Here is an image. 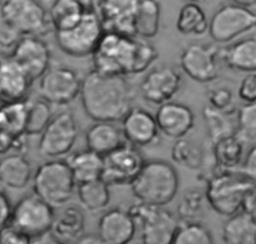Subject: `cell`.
<instances>
[{
  "label": "cell",
  "instance_id": "cell-1",
  "mask_svg": "<svg viewBox=\"0 0 256 244\" xmlns=\"http://www.w3.org/2000/svg\"><path fill=\"white\" fill-rule=\"evenodd\" d=\"M80 98L85 113L94 121L122 120L132 107L134 93L125 76L91 70L82 78Z\"/></svg>",
  "mask_w": 256,
  "mask_h": 244
},
{
  "label": "cell",
  "instance_id": "cell-2",
  "mask_svg": "<svg viewBox=\"0 0 256 244\" xmlns=\"http://www.w3.org/2000/svg\"><path fill=\"white\" fill-rule=\"evenodd\" d=\"M130 186L138 201L165 206L178 192L179 176L175 167L168 161L152 159L145 161Z\"/></svg>",
  "mask_w": 256,
  "mask_h": 244
},
{
  "label": "cell",
  "instance_id": "cell-3",
  "mask_svg": "<svg viewBox=\"0 0 256 244\" xmlns=\"http://www.w3.org/2000/svg\"><path fill=\"white\" fill-rule=\"evenodd\" d=\"M137 37L105 31L92 53L93 69L108 75L134 74Z\"/></svg>",
  "mask_w": 256,
  "mask_h": 244
},
{
  "label": "cell",
  "instance_id": "cell-4",
  "mask_svg": "<svg viewBox=\"0 0 256 244\" xmlns=\"http://www.w3.org/2000/svg\"><path fill=\"white\" fill-rule=\"evenodd\" d=\"M256 185L234 170H222L207 180L205 198L220 216L230 217L243 208L248 193Z\"/></svg>",
  "mask_w": 256,
  "mask_h": 244
},
{
  "label": "cell",
  "instance_id": "cell-5",
  "mask_svg": "<svg viewBox=\"0 0 256 244\" xmlns=\"http://www.w3.org/2000/svg\"><path fill=\"white\" fill-rule=\"evenodd\" d=\"M32 180L34 193L54 208L65 205L72 198L77 187L67 161L60 158L40 164Z\"/></svg>",
  "mask_w": 256,
  "mask_h": 244
},
{
  "label": "cell",
  "instance_id": "cell-6",
  "mask_svg": "<svg viewBox=\"0 0 256 244\" xmlns=\"http://www.w3.org/2000/svg\"><path fill=\"white\" fill-rule=\"evenodd\" d=\"M144 244H172L180 221L164 208L138 202L128 209Z\"/></svg>",
  "mask_w": 256,
  "mask_h": 244
},
{
  "label": "cell",
  "instance_id": "cell-7",
  "mask_svg": "<svg viewBox=\"0 0 256 244\" xmlns=\"http://www.w3.org/2000/svg\"><path fill=\"white\" fill-rule=\"evenodd\" d=\"M104 32L97 12L89 7L75 25L55 31V39L62 52L71 57L81 58L92 55Z\"/></svg>",
  "mask_w": 256,
  "mask_h": 244
},
{
  "label": "cell",
  "instance_id": "cell-8",
  "mask_svg": "<svg viewBox=\"0 0 256 244\" xmlns=\"http://www.w3.org/2000/svg\"><path fill=\"white\" fill-rule=\"evenodd\" d=\"M0 20L20 36H41L52 27L49 13L39 0H4Z\"/></svg>",
  "mask_w": 256,
  "mask_h": 244
},
{
  "label": "cell",
  "instance_id": "cell-9",
  "mask_svg": "<svg viewBox=\"0 0 256 244\" xmlns=\"http://www.w3.org/2000/svg\"><path fill=\"white\" fill-rule=\"evenodd\" d=\"M256 29V12L236 3L220 6L209 20L208 33L216 43H228Z\"/></svg>",
  "mask_w": 256,
  "mask_h": 244
},
{
  "label": "cell",
  "instance_id": "cell-10",
  "mask_svg": "<svg viewBox=\"0 0 256 244\" xmlns=\"http://www.w3.org/2000/svg\"><path fill=\"white\" fill-rule=\"evenodd\" d=\"M54 218V207L33 193L22 197L15 204L10 222L31 239H37L50 232Z\"/></svg>",
  "mask_w": 256,
  "mask_h": 244
},
{
  "label": "cell",
  "instance_id": "cell-11",
  "mask_svg": "<svg viewBox=\"0 0 256 244\" xmlns=\"http://www.w3.org/2000/svg\"><path fill=\"white\" fill-rule=\"evenodd\" d=\"M78 133L79 127L71 112L57 113L40 134L38 143L40 155L50 159L66 156L75 146Z\"/></svg>",
  "mask_w": 256,
  "mask_h": 244
},
{
  "label": "cell",
  "instance_id": "cell-12",
  "mask_svg": "<svg viewBox=\"0 0 256 244\" xmlns=\"http://www.w3.org/2000/svg\"><path fill=\"white\" fill-rule=\"evenodd\" d=\"M82 78L67 66L50 67L39 79L40 96L52 105L64 106L80 95Z\"/></svg>",
  "mask_w": 256,
  "mask_h": 244
},
{
  "label": "cell",
  "instance_id": "cell-13",
  "mask_svg": "<svg viewBox=\"0 0 256 244\" xmlns=\"http://www.w3.org/2000/svg\"><path fill=\"white\" fill-rule=\"evenodd\" d=\"M145 163L138 147L126 142L103 156L101 179L109 186L130 185Z\"/></svg>",
  "mask_w": 256,
  "mask_h": 244
},
{
  "label": "cell",
  "instance_id": "cell-14",
  "mask_svg": "<svg viewBox=\"0 0 256 244\" xmlns=\"http://www.w3.org/2000/svg\"><path fill=\"white\" fill-rule=\"evenodd\" d=\"M220 50L211 43L194 42L185 46L180 54V67L192 80L207 83L219 74Z\"/></svg>",
  "mask_w": 256,
  "mask_h": 244
},
{
  "label": "cell",
  "instance_id": "cell-15",
  "mask_svg": "<svg viewBox=\"0 0 256 244\" xmlns=\"http://www.w3.org/2000/svg\"><path fill=\"white\" fill-rule=\"evenodd\" d=\"M10 57L34 81L50 68L51 51L48 44L37 35L21 36Z\"/></svg>",
  "mask_w": 256,
  "mask_h": 244
},
{
  "label": "cell",
  "instance_id": "cell-16",
  "mask_svg": "<svg viewBox=\"0 0 256 244\" xmlns=\"http://www.w3.org/2000/svg\"><path fill=\"white\" fill-rule=\"evenodd\" d=\"M181 84V73L175 67L161 65L147 72L140 83V92L147 102L159 106L170 101L179 91Z\"/></svg>",
  "mask_w": 256,
  "mask_h": 244
},
{
  "label": "cell",
  "instance_id": "cell-17",
  "mask_svg": "<svg viewBox=\"0 0 256 244\" xmlns=\"http://www.w3.org/2000/svg\"><path fill=\"white\" fill-rule=\"evenodd\" d=\"M139 0H95L93 6L105 31L135 36V17Z\"/></svg>",
  "mask_w": 256,
  "mask_h": 244
},
{
  "label": "cell",
  "instance_id": "cell-18",
  "mask_svg": "<svg viewBox=\"0 0 256 244\" xmlns=\"http://www.w3.org/2000/svg\"><path fill=\"white\" fill-rule=\"evenodd\" d=\"M122 131L126 142L136 147H147L158 143L160 131L149 111L141 107H131L122 118Z\"/></svg>",
  "mask_w": 256,
  "mask_h": 244
},
{
  "label": "cell",
  "instance_id": "cell-19",
  "mask_svg": "<svg viewBox=\"0 0 256 244\" xmlns=\"http://www.w3.org/2000/svg\"><path fill=\"white\" fill-rule=\"evenodd\" d=\"M155 119L160 133L174 140L184 138L195 123L194 112L189 106L171 100L158 106Z\"/></svg>",
  "mask_w": 256,
  "mask_h": 244
},
{
  "label": "cell",
  "instance_id": "cell-20",
  "mask_svg": "<svg viewBox=\"0 0 256 244\" xmlns=\"http://www.w3.org/2000/svg\"><path fill=\"white\" fill-rule=\"evenodd\" d=\"M136 230V223L129 211L120 207L106 211L98 222V234L104 244H127Z\"/></svg>",
  "mask_w": 256,
  "mask_h": 244
},
{
  "label": "cell",
  "instance_id": "cell-21",
  "mask_svg": "<svg viewBox=\"0 0 256 244\" xmlns=\"http://www.w3.org/2000/svg\"><path fill=\"white\" fill-rule=\"evenodd\" d=\"M32 80L11 58L0 61V101L12 102L23 100Z\"/></svg>",
  "mask_w": 256,
  "mask_h": 244
},
{
  "label": "cell",
  "instance_id": "cell-22",
  "mask_svg": "<svg viewBox=\"0 0 256 244\" xmlns=\"http://www.w3.org/2000/svg\"><path fill=\"white\" fill-rule=\"evenodd\" d=\"M87 148L105 156L126 143L122 128L112 121H96L85 134Z\"/></svg>",
  "mask_w": 256,
  "mask_h": 244
},
{
  "label": "cell",
  "instance_id": "cell-23",
  "mask_svg": "<svg viewBox=\"0 0 256 244\" xmlns=\"http://www.w3.org/2000/svg\"><path fill=\"white\" fill-rule=\"evenodd\" d=\"M85 216L82 210L74 205L65 207L55 216L50 235L57 243H77L84 234Z\"/></svg>",
  "mask_w": 256,
  "mask_h": 244
},
{
  "label": "cell",
  "instance_id": "cell-24",
  "mask_svg": "<svg viewBox=\"0 0 256 244\" xmlns=\"http://www.w3.org/2000/svg\"><path fill=\"white\" fill-rule=\"evenodd\" d=\"M31 179V164L21 153H12L0 159V184L5 188L24 189Z\"/></svg>",
  "mask_w": 256,
  "mask_h": 244
},
{
  "label": "cell",
  "instance_id": "cell-25",
  "mask_svg": "<svg viewBox=\"0 0 256 244\" xmlns=\"http://www.w3.org/2000/svg\"><path fill=\"white\" fill-rule=\"evenodd\" d=\"M225 64L240 72H256V36L240 39L220 51Z\"/></svg>",
  "mask_w": 256,
  "mask_h": 244
},
{
  "label": "cell",
  "instance_id": "cell-26",
  "mask_svg": "<svg viewBox=\"0 0 256 244\" xmlns=\"http://www.w3.org/2000/svg\"><path fill=\"white\" fill-rule=\"evenodd\" d=\"M222 240L226 244H256V219L243 209L228 217Z\"/></svg>",
  "mask_w": 256,
  "mask_h": 244
},
{
  "label": "cell",
  "instance_id": "cell-27",
  "mask_svg": "<svg viewBox=\"0 0 256 244\" xmlns=\"http://www.w3.org/2000/svg\"><path fill=\"white\" fill-rule=\"evenodd\" d=\"M66 161L77 184L101 178L103 156L89 148L72 153Z\"/></svg>",
  "mask_w": 256,
  "mask_h": 244
},
{
  "label": "cell",
  "instance_id": "cell-28",
  "mask_svg": "<svg viewBox=\"0 0 256 244\" xmlns=\"http://www.w3.org/2000/svg\"><path fill=\"white\" fill-rule=\"evenodd\" d=\"M209 21L200 3L186 1L178 11L176 29L182 35L200 36L208 32Z\"/></svg>",
  "mask_w": 256,
  "mask_h": 244
},
{
  "label": "cell",
  "instance_id": "cell-29",
  "mask_svg": "<svg viewBox=\"0 0 256 244\" xmlns=\"http://www.w3.org/2000/svg\"><path fill=\"white\" fill-rule=\"evenodd\" d=\"M243 141L236 135L223 137L212 143V155L222 170H237L243 160Z\"/></svg>",
  "mask_w": 256,
  "mask_h": 244
},
{
  "label": "cell",
  "instance_id": "cell-30",
  "mask_svg": "<svg viewBox=\"0 0 256 244\" xmlns=\"http://www.w3.org/2000/svg\"><path fill=\"white\" fill-rule=\"evenodd\" d=\"M89 8L83 0H54L49 18L54 31L64 30L75 25Z\"/></svg>",
  "mask_w": 256,
  "mask_h": 244
},
{
  "label": "cell",
  "instance_id": "cell-31",
  "mask_svg": "<svg viewBox=\"0 0 256 244\" xmlns=\"http://www.w3.org/2000/svg\"><path fill=\"white\" fill-rule=\"evenodd\" d=\"M77 196L85 210L92 213L100 212L110 202L109 185L101 178L77 184Z\"/></svg>",
  "mask_w": 256,
  "mask_h": 244
},
{
  "label": "cell",
  "instance_id": "cell-32",
  "mask_svg": "<svg viewBox=\"0 0 256 244\" xmlns=\"http://www.w3.org/2000/svg\"><path fill=\"white\" fill-rule=\"evenodd\" d=\"M161 7L157 0H139L135 17V36L151 39L159 31Z\"/></svg>",
  "mask_w": 256,
  "mask_h": 244
},
{
  "label": "cell",
  "instance_id": "cell-33",
  "mask_svg": "<svg viewBox=\"0 0 256 244\" xmlns=\"http://www.w3.org/2000/svg\"><path fill=\"white\" fill-rule=\"evenodd\" d=\"M27 101L19 100L2 103L0 107V129L14 137L25 135Z\"/></svg>",
  "mask_w": 256,
  "mask_h": 244
},
{
  "label": "cell",
  "instance_id": "cell-34",
  "mask_svg": "<svg viewBox=\"0 0 256 244\" xmlns=\"http://www.w3.org/2000/svg\"><path fill=\"white\" fill-rule=\"evenodd\" d=\"M44 98L27 101V121L25 135H40L53 117L52 108Z\"/></svg>",
  "mask_w": 256,
  "mask_h": 244
},
{
  "label": "cell",
  "instance_id": "cell-35",
  "mask_svg": "<svg viewBox=\"0 0 256 244\" xmlns=\"http://www.w3.org/2000/svg\"><path fill=\"white\" fill-rule=\"evenodd\" d=\"M228 116L210 105L204 107L203 118L211 144L223 137L236 134V127Z\"/></svg>",
  "mask_w": 256,
  "mask_h": 244
},
{
  "label": "cell",
  "instance_id": "cell-36",
  "mask_svg": "<svg viewBox=\"0 0 256 244\" xmlns=\"http://www.w3.org/2000/svg\"><path fill=\"white\" fill-rule=\"evenodd\" d=\"M171 157L176 164L191 170L200 169L204 162L203 150L185 138L175 141L171 149Z\"/></svg>",
  "mask_w": 256,
  "mask_h": 244
},
{
  "label": "cell",
  "instance_id": "cell-37",
  "mask_svg": "<svg viewBox=\"0 0 256 244\" xmlns=\"http://www.w3.org/2000/svg\"><path fill=\"white\" fill-rule=\"evenodd\" d=\"M213 242V236L205 225L193 220H181L172 244H212Z\"/></svg>",
  "mask_w": 256,
  "mask_h": 244
},
{
  "label": "cell",
  "instance_id": "cell-38",
  "mask_svg": "<svg viewBox=\"0 0 256 244\" xmlns=\"http://www.w3.org/2000/svg\"><path fill=\"white\" fill-rule=\"evenodd\" d=\"M236 135L243 142L256 140V102L244 103L238 109Z\"/></svg>",
  "mask_w": 256,
  "mask_h": 244
},
{
  "label": "cell",
  "instance_id": "cell-39",
  "mask_svg": "<svg viewBox=\"0 0 256 244\" xmlns=\"http://www.w3.org/2000/svg\"><path fill=\"white\" fill-rule=\"evenodd\" d=\"M205 193L197 188L188 189L183 194L178 207V215L181 220H192L202 209V201Z\"/></svg>",
  "mask_w": 256,
  "mask_h": 244
},
{
  "label": "cell",
  "instance_id": "cell-40",
  "mask_svg": "<svg viewBox=\"0 0 256 244\" xmlns=\"http://www.w3.org/2000/svg\"><path fill=\"white\" fill-rule=\"evenodd\" d=\"M207 98L211 107L225 114L230 115L235 111L233 92L226 86H218L210 89Z\"/></svg>",
  "mask_w": 256,
  "mask_h": 244
},
{
  "label": "cell",
  "instance_id": "cell-41",
  "mask_svg": "<svg viewBox=\"0 0 256 244\" xmlns=\"http://www.w3.org/2000/svg\"><path fill=\"white\" fill-rule=\"evenodd\" d=\"M158 51L148 39L137 37V53L134 74H139L147 69L157 60Z\"/></svg>",
  "mask_w": 256,
  "mask_h": 244
},
{
  "label": "cell",
  "instance_id": "cell-42",
  "mask_svg": "<svg viewBox=\"0 0 256 244\" xmlns=\"http://www.w3.org/2000/svg\"><path fill=\"white\" fill-rule=\"evenodd\" d=\"M32 239L11 222L0 228V244H28Z\"/></svg>",
  "mask_w": 256,
  "mask_h": 244
},
{
  "label": "cell",
  "instance_id": "cell-43",
  "mask_svg": "<svg viewBox=\"0 0 256 244\" xmlns=\"http://www.w3.org/2000/svg\"><path fill=\"white\" fill-rule=\"evenodd\" d=\"M239 98L245 102H256V72L247 73L238 88Z\"/></svg>",
  "mask_w": 256,
  "mask_h": 244
},
{
  "label": "cell",
  "instance_id": "cell-44",
  "mask_svg": "<svg viewBox=\"0 0 256 244\" xmlns=\"http://www.w3.org/2000/svg\"><path fill=\"white\" fill-rule=\"evenodd\" d=\"M235 171L248 178L256 185V145L249 149L241 165Z\"/></svg>",
  "mask_w": 256,
  "mask_h": 244
},
{
  "label": "cell",
  "instance_id": "cell-45",
  "mask_svg": "<svg viewBox=\"0 0 256 244\" xmlns=\"http://www.w3.org/2000/svg\"><path fill=\"white\" fill-rule=\"evenodd\" d=\"M12 206L6 194L0 190V228L10 222Z\"/></svg>",
  "mask_w": 256,
  "mask_h": 244
},
{
  "label": "cell",
  "instance_id": "cell-46",
  "mask_svg": "<svg viewBox=\"0 0 256 244\" xmlns=\"http://www.w3.org/2000/svg\"><path fill=\"white\" fill-rule=\"evenodd\" d=\"M242 209L256 219V186L246 196Z\"/></svg>",
  "mask_w": 256,
  "mask_h": 244
},
{
  "label": "cell",
  "instance_id": "cell-47",
  "mask_svg": "<svg viewBox=\"0 0 256 244\" xmlns=\"http://www.w3.org/2000/svg\"><path fill=\"white\" fill-rule=\"evenodd\" d=\"M77 243H84V244H100V243H102V244H104L102 239L100 238L99 234L96 235V234H91V233L83 234L79 238Z\"/></svg>",
  "mask_w": 256,
  "mask_h": 244
},
{
  "label": "cell",
  "instance_id": "cell-48",
  "mask_svg": "<svg viewBox=\"0 0 256 244\" xmlns=\"http://www.w3.org/2000/svg\"><path fill=\"white\" fill-rule=\"evenodd\" d=\"M232 2L241 6L249 7V8L256 5V0H232Z\"/></svg>",
  "mask_w": 256,
  "mask_h": 244
},
{
  "label": "cell",
  "instance_id": "cell-49",
  "mask_svg": "<svg viewBox=\"0 0 256 244\" xmlns=\"http://www.w3.org/2000/svg\"><path fill=\"white\" fill-rule=\"evenodd\" d=\"M185 1H192V2H197V3H202V2H205L207 0H185Z\"/></svg>",
  "mask_w": 256,
  "mask_h": 244
},
{
  "label": "cell",
  "instance_id": "cell-50",
  "mask_svg": "<svg viewBox=\"0 0 256 244\" xmlns=\"http://www.w3.org/2000/svg\"><path fill=\"white\" fill-rule=\"evenodd\" d=\"M3 2H4V0H0V5H1Z\"/></svg>",
  "mask_w": 256,
  "mask_h": 244
},
{
  "label": "cell",
  "instance_id": "cell-51",
  "mask_svg": "<svg viewBox=\"0 0 256 244\" xmlns=\"http://www.w3.org/2000/svg\"><path fill=\"white\" fill-rule=\"evenodd\" d=\"M2 103H3V102H1V101H0V107H1V105H2Z\"/></svg>",
  "mask_w": 256,
  "mask_h": 244
}]
</instances>
